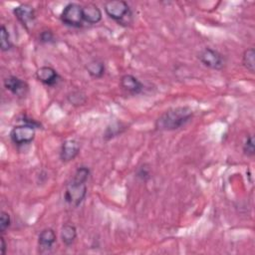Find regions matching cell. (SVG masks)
Segmentation results:
<instances>
[{
	"mask_svg": "<svg viewBox=\"0 0 255 255\" xmlns=\"http://www.w3.org/2000/svg\"><path fill=\"white\" fill-rule=\"evenodd\" d=\"M197 58L206 67L213 70H221L225 66V58L218 51L205 48L199 52Z\"/></svg>",
	"mask_w": 255,
	"mask_h": 255,
	"instance_id": "6",
	"label": "cell"
},
{
	"mask_svg": "<svg viewBox=\"0 0 255 255\" xmlns=\"http://www.w3.org/2000/svg\"><path fill=\"white\" fill-rule=\"evenodd\" d=\"M86 70L90 76H92L93 78L99 79L104 76L106 68H105V64L103 61L94 59L86 65Z\"/></svg>",
	"mask_w": 255,
	"mask_h": 255,
	"instance_id": "14",
	"label": "cell"
},
{
	"mask_svg": "<svg viewBox=\"0 0 255 255\" xmlns=\"http://www.w3.org/2000/svg\"><path fill=\"white\" fill-rule=\"evenodd\" d=\"M77 238V229L73 224H64L61 228V239L66 246H70Z\"/></svg>",
	"mask_w": 255,
	"mask_h": 255,
	"instance_id": "15",
	"label": "cell"
},
{
	"mask_svg": "<svg viewBox=\"0 0 255 255\" xmlns=\"http://www.w3.org/2000/svg\"><path fill=\"white\" fill-rule=\"evenodd\" d=\"M67 99L74 106H80V105H84L86 103V96L79 91L70 93L67 96Z\"/></svg>",
	"mask_w": 255,
	"mask_h": 255,
	"instance_id": "19",
	"label": "cell"
},
{
	"mask_svg": "<svg viewBox=\"0 0 255 255\" xmlns=\"http://www.w3.org/2000/svg\"><path fill=\"white\" fill-rule=\"evenodd\" d=\"M242 63L244 67L251 73L255 71V50L253 48L246 49L242 56Z\"/></svg>",
	"mask_w": 255,
	"mask_h": 255,
	"instance_id": "16",
	"label": "cell"
},
{
	"mask_svg": "<svg viewBox=\"0 0 255 255\" xmlns=\"http://www.w3.org/2000/svg\"><path fill=\"white\" fill-rule=\"evenodd\" d=\"M4 87L7 91H9L14 96H17L19 98L25 97L29 92L28 84L24 80L16 76H9L5 78Z\"/></svg>",
	"mask_w": 255,
	"mask_h": 255,
	"instance_id": "8",
	"label": "cell"
},
{
	"mask_svg": "<svg viewBox=\"0 0 255 255\" xmlns=\"http://www.w3.org/2000/svg\"><path fill=\"white\" fill-rule=\"evenodd\" d=\"M13 14L16 19L27 29L30 30L35 25L36 13L33 6L27 3L20 4L13 8Z\"/></svg>",
	"mask_w": 255,
	"mask_h": 255,
	"instance_id": "7",
	"label": "cell"
},
{
	"mask_svg": "<svg viewBox=\"0 0 255 255\" xmlns=\"http://www.w3.org/2000/svg\"><path fill=\"white\" fill-rule=\"evenodd\" d=\"M11 225V217L10 214L6 211L0 212V232L3 234Z\"/></svg>",
	"mask_w": 255,
	"mask_h": 255,
	"instance_id": "22",
	"label": "cell"
},
{
	"mask_svg": "<svg viewBox=\"0 0 255 255\" xmlns=\"http://www.w3.org/2000/svg\"><path fill=\"white\" fill-rule=\"evenodd\" d=\"M243 152L247 156H253L255 153V145H254V137L253 135H249L244 144H243Z\"/></svg>",
	"mask_w": 255,
	"mask_h": 255,
	"instance_id": "21",
	"label": "cell"
},
{
	"mask_svg": "<svg viewBox=\"0 0 255 255\" xmlns=\"http://www.w3.org/2000/svg\"><path fill=\"white\" fill-rule=\"evenodd\" d=\"M125 129H126V126H124L121 123H115V124H112L111 126H109L107 128L104 136L107 139H110L112 137L117 136L118 134H121Z\"/></svg>",
	"mask_w": 255,
	"mask_h": 255,
	"instance_id": "18",
	"label": "cell"
},
{
	"mask_svg": "<svg viewBox=\"0 0 255 255\" xmlns=\"http://www.w3.org/2000/svg\"><path fill=\"white\" fill-rule=\"evenodd\" d=\"M106 14L121 25L128 26L132 21V13L129 5L123 0L108 1L104 5Z\"/></svg>",
	"mask_w": 255,
	"mask_h": 255,
	"instance_id": "2",
	"label": "cell"
},
{
	"mask_svg": "<svg viewBox=\"0 0 255 255\" xmlns=\"http://www.w3.org/2000/svg\"><path fill=\"white\" fill-rule=\"evenodd\" d=\"M6 249H7V245H6L5 239H4L3 235H1V237H0V251H1L2 255L6 254Z\"/></svg>",
	"mask_w": 255,
	"mask_h": 255,
	"instance_id": "25",
	"label": "cell"
},
{
	"mask_svg": "<svg viewBox=\"0 0 255 255\" xmlns=\"http://www.w3.org/2000/svg\"><path fill=\"white\" fill-rule=\"evenodd\" d=\"M149 175H150V170L147 164L143 163L140 166H138L136 170V176L138 178H140L141 180H146L147 178H149Z\"/></svg>",
	"mask_w": 255,
	"mask_h": 255,
	"instance_id": "23",
	"label": "cell"
},
{
	"mask_svg": "<svg viewBox=\"0 0 255 255\" xmlns=\"http://www.w3.org/2000/svg\"><path fill=\"white\" fill-rule=\"evenodd\" d=\"M35 128L26 124L14 127L10 131V138L13 143L17 145L27 144L35 138Z\"/></svg>",
	"mask_w": 255,
	"mask_h": 255,
	"instance_id": "5",
	"label": "cell"
},
{
	"mask_svg": "<svg viewBox=\"0 0 255 255\" xmlns=\"http://www.w3.org/2000/svg\"><path fill=\"white\" fill-rule=\"evenodd\" d=\"M82 13H83L84 23H87L90 25L99 23L103 17L101 9L93 3H89L82 6Z\"/></svg>",
	"mask_w": 255,
	"mask_h": 255,
	"instance_id": "12",
	"label": "cell"
},
{
	"mask_svg": "<svg viewBox=\"0 0 255 255\" xmlns=\"http://www.w3.org/2000/svg\"><path fill=\"white\" fill-rule=\"evenodd\" d=\"M40 41L42 43H52L55 40V36L51 30H44L40 34Z\"/></svg>",
	"mask_w": 255,
	"mask_h": 255,
	"instance_id": "24",
	"label": "cell"
},
{
	"mask_svg": "<svg viewBox=\"0 0 255 255\" xmlns=\"http://www.w3.org/2000/svg\"><path fill=\"white\" fill-rule=\"evenodd\" d=\"M13 47V44L10 39V34L5 27V25H1L0 27V49L2 52L9 51Z\"/></svg>",
	"mask_w": 255,
	"mask_h": 255,
	"instance_id": "17",
	"label": "cell"
},
{
	"mask_svg": "<svg viewBox=\"0 0 255 255\" xmlns=\"http://www.w3.org/2000/svg\"><path fill=\"white\" fill-rule=\"evenodd\" d=\"M60 19L62 23L67 26L82 28L84 26L82 5L78 3H68L62 11Z\"/></svg>",
	"mask_w": 255,
	"mask_h": 255,
	"instance_id": "4",
	"label": "cell"
},
{
	"mask_svg": "<svg viewBox=\"0 0 255 255\" xmlns=\"http://www.w3.org/2000/svg\"><path fill=\"white\" fill-rule=\"evenodd\" d=\"M80 152V143L76 139H67L61 145L60 158L64 162L73 160Z\"/></svg>",
	"mask_w": 255,
	"mask_h": 255,
	"instance_id": "10",
	"label": "cell"
},
{
	"mask_svg": "<svg viewBox=\"0 0 255 255\" xmlns=\"http://www.w3.org/2000/svg\"><path fill=\"white\" fill-rule=\"evenodd\" d=\"M89 175H90L89 167H87V166H80L76 170L73 179L78 180V181H82V182H87V180L89 178Z\"/></svg>",
	"mask_w": 255,
	"mask_h": 255,
	"instance_id": "20",
	"label": "cell"
},
{
	"mask_svg": "<svg viewBox=\"0 0 255 255\" xmlns=\"http://www.w3.org/2000/svg\"><path fill=\"white\" fill-rule=\"evenodd\" d=\"M120 85L125 91L131 95H138L143 90V85L141 84V82L136 77L130 74L122 76L120 80Z\"/></svg>",
	"mask_w": 255,
	"mask_h": 255,
	"instance_id": "11",
	"label": "cell"
},
{
	"mask_svg": "<svg viewBox=\"0 0 255 255\" xmlns=\"http://www.w3.org/2000/svg\"><path fill=\"white\" fill-rule=\"evenodd\" d=\"M57 240V235L52 228L43 229L38 236V245L40 248L48 250L53 247Z\"/></svg>",
	"mask_w": 255,
	"mask_h": 255,
	"instance_id": "13",
	"label": "cell"
},
{
	"mask_svg": "<svg viewBox=\"0 0 255 255\" xmlns=\"http://www.w3.org/2000/svg\"><path fill=\"white\" fill-rule=\"evenodd\" d=\"M193 112L189 107H176L164 112L155 122L158 130H175L191 121Z\"/></svg>",
	"mask_w": 255,
	"mask_h": 255,
	"instance_id": "1",
	"label": "cell"
},
{
	"mask_svg": "<svg viewBox=\"0 0 255 255\" xmlns=\"http://www.w3.org/2000/svg\"><path fill=\"white\" fill-rule=\"evenodd\" d=\"M86 195H87L86 182L72 179L66 186L64 199L68 204L74 207H78L84 201Z\"/></svg>",
	"mask_w": 255,
	"mask_h": 255,
	"instance_id": "3",
	"label": "cell"
},
{
	"mask_svg": "<svg viewBox=\"0 0 255 255\" xmlns=\"http://www.w3.org/2000/svg\"><path fill=\"white\" fill-rule=\"evenodd\" d=\"M36 78L42 84L53 87L57 85L60 80V76L57 71L50 66H42L36 71Z\"/></svg>",
	"mask_w": 255,
	"mask_h": 255,
	"instance_id": "9",
	"label": "cell"
}]
</instances>
